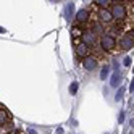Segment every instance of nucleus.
Wrapping results in <instances>:
<instances>
[{
    "mask_svg": "<svg viewBox=\"0 0 134 134\" xmlns=\"http://www.w3.org/2000/svg\"><path fill=\"white\" fill-rule=\"evenodd\" d=\"M73 45H74V50H76V57L81 58V60L92 53V47H89L87 44L81 42V39H73Z\"/></svg>",
    "mask_w": 134,
    "mask_h": 134,
    "instance_id": "nucleus-5",
    "label": "nucleus"
},
{
    "mask_svg": "<svg viewBox=\"0 0 134 134\" xmlns=\"http://www.w3.org/2000/svg\"><path fill=\"white\" fill-rule=\"evenodd\" d=\"M27 132H29V134H37V132H36L34 129H27Z\"/></svg>",
    "mask_w": 134,
    "mask_h": 134,
    "instance_id": "nucleus-17",
    "label": "nucleus"
},
{
    "mask_svg": "<svg viewBox=\"0 0 134 134\" xmlns=\"http://www.w3.org/2000/svg\"><path fill=\"white\" fill-rule=\"evenodd\" d=\"M94 13H95V20L102 24H111L113 23V16L110 13V8H97L94 7Z\"/></svg>",
    "mask_w": 134,
    "mask_h": 134,
    "instance_id": "nucleus-4",
    "label": "nucleus"
},
{
    "mask_svg": "<svg viewBox=\"0 0 134 134\" xmlns=\"http://www.w3.org/2000/svg\"><path fill=\"white\" fill-rule=\"evenodd\" d=\"M12 128V113L0 105V129Z\"/></svg>",
    "mask_w": 134,
    "mask_h": 134,
    "instance_id": "nucleus-9",
    "label": "nucleus"
},
{
    "mask_svg": "<svg viewBox=\"0 0 134 134\" xmlns=\"http://www.w3.org/2000/svg\"><path fill=\"white\" fill-rule=\"evenodd\" d=\"M97 44H99V49L105 53H113L115 50L118 49V42H116V36H113L111 32L105 31L103 34L99 36L97 39Z\"/></svg>",
    "mask_w": 134,
    "mask_h": 134,
    "instance_id": "nucleus-2",
    "label": "nucleus"
},
{
    "mask_svg": "<svg viewBox=\"0 0 134 134\" xmlns=\"http://www.w3.org/2000/svg\"><path fill=\"white\" fill-rule=\"evenodd\" d=\"M82 29H84L82 26L74 24V26H73V29H71V37H73V39H79L81 34H82Z\"/></svg>",
    "mask_w": 134,
    "mask_h": 134,
    "instance_id": "nucleus-10",
    "label": "nucleus"
},
{
    "mask_svg": "<svg viewBox=\"0 0 134 134\" xmlns=\"http://www.w3.org/2000/svg\"><path fill=\"white\" fill-rule=\"evenodd\" d=\"M91 12L89 10H86V8H82V10H79V12H76V24H79V26H82V27H87L89 24H91Z\"/></svg>",
    "mask_w": 134,
    "mask_h": 134,
    "instance_id": "nucleus-7",
    "label": "nucleus"
},
{
    "mask_svg": "<svg viewBox=\"0 0 134 134\" xmlns=\"http://www.w3.org/2000/svg\"><path fill=\"white\" fill-rule=\"evenodd\" d=\"M129 63H131V58H129V57H126V58H124V65L129 66Z\"/></svg>",
    "mask_w": 134,
    "mask_h": 134,
    "instance_id": "nucleus-16",
    "label": "nucleus"
},
{
    "mask_svg": "<svg viewBox=\"0 0 134 134\" xmlns=\"http://www.w3.org/2000/svg\"><path fill=\"white\" fill-rule=\"evenodd\" d=\"M111 2H129V0H111Z\"/></svg>",
    "mask_w": 134,
    "mask_h": 134,
    "instance_id": "nucleus-18",
    "label": "nucleus"
},
{
    "mask_svg": "<svg viewBox=\"0 0 134 134\" xmlns=\"http://www.w3.org/2000/svg\"><path fill=\"white\" fill-rule=\"evenodd\" d=\"M110 13L113 21H132V0L129 2H111Z\"/></svg>",
    "mask_w": 134,
    "mask_h": 134,
    "instance_id": "nucleus-1",
    "label": "nucleus"
},
{
    "mask_svg": "<svg viewBox=\"0 0 134 134\" xmlns=\"http://www.w3.org/2000/svg\"><path fill=\"white\" fill-rule=\"evenodd\" d=\"M79 39H81V42L87 44L89 47H92V49H94V47L97 45V39H99V37L92 32L91 27H84V29H82V34H81Z\"/></svg>",
    "mask_w": 134,
    "mask_h": 134,
    "instance_id": "nucleus-6",
    "label": "nucleus"
},
{
    "mask_svg": "<svg viewBox=\"0 0 134 134\" xmlns=\"http://www.w3.org/2000/svg\"><path fill=\"white\" fill-rule=\"evenodd\" d=\"M108 73H110V66L105 65L103 68H102V73H100V79H105V78L108 76Z\"/></svg>",
    "mask_w": 134,
    "mask_h": 134,
    "instance_id": "nucleus-13",
    "label": "nucleus"
},
{
    "mask_svg": "<svg viewBox=\"0 0 134 134\" xmlns=\"http://www.w3.org/2000/svg\"><path fill=\"white\" fill-rule=\"evenodd\" d=\"M81 65H82V68L86 70V71H94L95 68L99 66V58L95 55H87L86 58H82L81 60Z\"/></svg>",
    "mask_w": 134,
    "mask_h": 134,
    "instance_id": "nucleus-8",
    "label": "nucleus"
},
{
    "mask_svg": "<svg viewBox=\"0 0 134 134\" xmlns=\"http://www.w3.org/2000/svg\"><path fill=\"white\" fill-rule=\"evenodd\" d=\"M120 81H121V76H120V73H118V71H115V73H113V76H111V81H110L111 87H118Z\"/></svg>",
    "mask_w": 134,
    "mask_h": 134,
    "instance_id": "nucleus-12",
    "label": "nucleus"
},
{
    "mask_svg": "<svg viewBox=\"0 0 134 134\" xmlns=\"http://www.w3.org/2000/svg\"><path fill=\"white\" fill-rule=\"evenodd\" d=\"M76 89H78V82H73V84L70 86V92H71V94H76Z\"/></svg>",
    "mask_w": 134,
    "mask_h": 134,
    "instance_id": "nucleus-15",
    "label": "nucleus"
},
{
    "mask_svg": "<svg viewBox=\"0 0 134 134\" xmlns=\"http://www.w3.org/2000/svg\"><path fill=\"white\" fill-rule=\"evenodd\" d=\"M111 5V0H94V7L97 8H108Z\"/></svg>",
    "mask_w": 134,
    "mask_h": 134,
    "instance_id": "nucleus-11",
    "label": "nucleus"
},
{
    "mask_svg": "<svg viewBox=\"0 0 134 134\" xmlns=\"http://www.w3.org/2000/svg\"><path fill=\"white\" fill-rule=\"evenodd\" d=\"M116 42H118V47L123 50V52H129L132 50L134 47V34H132V27L123 31L118 37H116Z\"/></svg>",
    "mask_w": 134,
    "mask_h": 134,
    "instance_id": "nucleus-3",
    "label": "nucleus"
},
{
    "mask_svg": "<svg viewBox=\"0 0 134 134\" xmlns=\"http://www.w3.org/2000/svg\"><path fill=\"white\" fill-rule=\"evenodd\" d=\"M73 10H74L73 3H68V8H66V18H70V16L73 15Z\"/></svg>",
    "mask_w": 134,
    "mask_h": 134,
    "instance_id": "nucleus-14",
    "label": "nucleus"
},
{
    "mask_svg": "<svg viewBox=\"0 0 134 134\" xmlns=\"http://www.w3.org/2000/svg\"><path fill=\"white\" fill-rule=\"evenodd\" d=\"M131 134H132V132H131Z\"/></svg>",
    "mask_w": 134,
    "mask_h": 134,
    "instance_id": "nucleus-19",
    "label": "nucleus"
}]
</instances>
